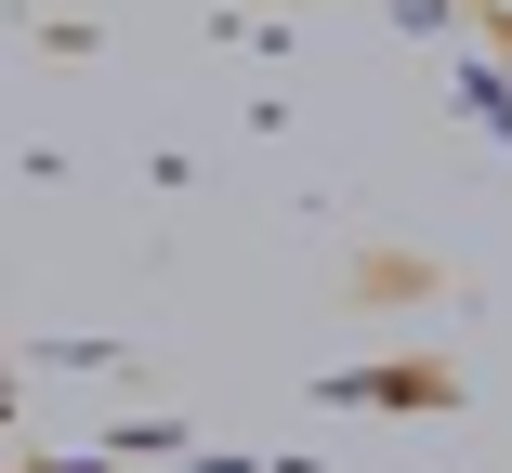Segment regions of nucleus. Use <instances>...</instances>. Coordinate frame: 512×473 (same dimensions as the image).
Instances as JSON below:
<instances>
[{"mask_svg": "<svg viewBox=\"0 0 512 473\" xmlns=\"http://www.w3.org/2000/svg\"><path fill=\"white\" fill-rule=\"evenodd\" d=\"M473 14H486V27H512V0H473Z\"/></svg>", "mask_w": 512, "mask_h": 473, "instance_id": "f03ea898", "label": "nucleus"}, {"mask_svg": "<svg viewBox=\"0 0 512 473\" xmlns=\"http://www.w3.org/2000/svg\"><path fill=\"white\" fill-rule=\"evenodd\" d=\"M460 106H473V119H499V132H512V79H499V66H460Z\"/></svg>", "mask_w": 512, "mask_h": 473, "instance_id": "f257e3e1", "label": "nucleus"}]
</instances>
